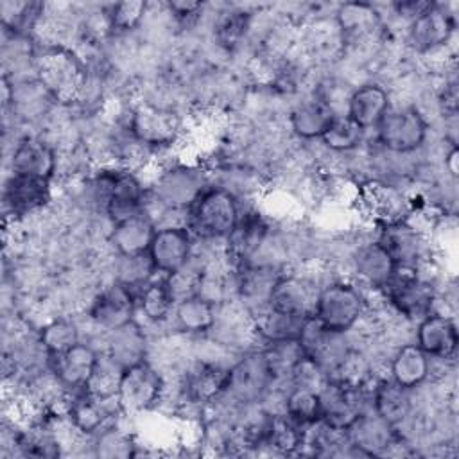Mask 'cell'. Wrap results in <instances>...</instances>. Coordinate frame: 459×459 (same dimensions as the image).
Here are the masks:
<instances>
[{
  "instance_id": "obj_1",
  "label": "cell",
  "mask_w": 459,
  "mask_h": 459,
  "mask_svg": "<svg viewBox=\"0 0 459 459\" xmlns=\"http://www.w3.org/2000/svg\"><path fill=\"white\" fill-rule=\"evenodd\" d=\"M149 183L145 213L156 222L163 210H190L199 195L212 185L204 167L192 160H169L158 165Z\"/></svg>"
},
{
  "instance_id": "obj_22",
  "label": "cell",
  "mask_w": 459,
  "mask_h": 459,
  "mask_svg": "<svg viewBox=\"0 0 459 459\" xmlns=\"http://www.w3.org/2000/svg\"><path fill=\"white\" fill-rule=\"evenodd\" d=\"M285 267L271 264H246L233 271L235 298L251 310V314L262 310L269 303L274 283L281 276Z\"/></svg>"
},
{
  "instance_id": "obj_25",
  "label": "cell",
  "mask_w": 459,
  "mask_h": 459,
  "mask_svg": "<svg viewBox=\"0 0 459 459\" xmlns=\"http://www.w3.org/2000/svg\"><path fill=\"white\" fill-rule=\"evenodd\" d=\"M333 22L341 32L342 43H359L375 38L382 27V13L368 2H344L335 7Z\"/></svg>"
},
{
  "instance_id": "obj_19",
  "label": "cell",
  "mask_w": 459,
  "mask_h": 459,
  "mask_svg": "<svg viewBox=\"0 0 459 459\" xmlns=\"http://www.w3.org/2000/svg\"><path fill=\"white\" fill-rule=\"evenodd\" d=\"M11 172L52 181L59 172L57 149L41 136H22L9 158Z\"/></svg>"
},
{
  "instance_id": "obj_4",
  "label": "cell",
  "mask_w": 459,
  "mask_h": 459,
  "mask_svg": "<svg viewBox=\"0 0 459 459\" xmlns=\"http://www.w3.org/2000/svg\"><path fill=\"white\" fill-rule=\"evenodd\" d=\"M242 201L221 185H210L188 210V228L197 240L224 242L237 226Z\"/></svg>"
},
{
  "instance_id": "obj_31",
  "label": "cell",
  "mask_w": 459,
  "mask_h": 459,
  "mask_svg": "<svg viewBox=\"0 0 459 459\" xmlns=\"http://www.w3.org/2000/svg\"><path fill=\"white\" fill-rule=\"evenodd\" d=\"M307 317L265 307L253 314V333L256 346L281 341H298Z\"/></svg>"
},
{
  "instance_id": "obj_10",
  "label": "cell",
  "mask_w": 459,
  "mask_h": 459,
  "mask_svg": "<svg viewBox=\"0 0 459 459\" xmlns=\"http://www.w3.org/2000/svg\"><path fill=\"white\" fill-rule=\"evenodd\" d=\"M373 380L368 382L366 385L353 387V385H346L335 378H330L317 391V394H319V421H323L326 427H330L337 432H346L362 412L371 409Z\"/></svg>"
},
{
  "instance_id": "obj_20",
  "label": "cell",
  "mask_w": 459,
  "mask_h": 459,
  "mask_svg": "<svg viewBox=\"0 0 459 459\" xmlns=\"http://www.w3.org/2000/svg\"><path fill=\"white\" fill-rule=\"evenodd\" d=\"M346 439L353 454L359 455H385L398 446L402 436L398 429L384 421L371 409L362 412L346 430Z\"/></svg>"
},
{
  "instance_id": "obj_2",
  "label": "cell",
  "mask_w": 459,
  "mask_h": 459,
  "mask_svg": "<svg viewBox=\"0 0 459 459\" xmlns=\"http://www.w3.org/2000/svg\"><path fill=\"white\" fill-rule=\"evenodd\" d=\"M368 312L366 290L351 278H330L317 289L314 314L325 328L351 333Z\"/></svg>"
},
{
  "instance_id": "obj_42",
  "label": "cell",
  "mask_w": 459,
  "mask_h": 459,
  "mask_svg": "<svg viewBox=\"0 0 459 459\" xmlns=\"http://www.w3.org/2000/svg\"><path fill=\"white\" fill-rule=\"evenodd\" d=\"M328 380H330V373L314 357L307 353L296 362L289 377V384L307 387L312 391H319Z\"/></svg>"
},
{
  "instance_id": "obj_9",
  "label": "cell",
  "mask_w": 459,
  "mask_h": 459,
  "mask_svg": "<svg viewBox=\"0 0 459 459\" xmlns=\"http://www.w3.org/2000/svg\"><path fill=\"white\" fill-rule=\"evenodd\" d=\"M457 20L450 4L429 2V5L407 23V45L421 56L432 57L448 48L455 38Z\"/></svg>"
},
{
  "instance_id": "obj_23",
  "label": "cell",
  "mask_w": 459,
  "mask_h": 459,
  "mask_svg": "<svg viewBox=\"0 0 459 459\" xmlns=\"http://www.w3.org/2000/svg\"><path fill=\"white\" fill-rule=\"evenodd\" d=\"M317 289L319 285L307 273L283 271L273 287L267 307L299 317H310L314 314Z\"/></svg>"
},
{
  "instance_id": "obj_39",
  "label": "cell",
  "mask_w": 459,
  "mask_h": 459,
  "mask_svg": "<svg viewBox=\"0 0 459 459\" xmlns=\"http://www.w3.org/2000/svg\"><path fill=\"white\" fill-rule=\"evenodd\" d=\"M160 276L149 258L147 253L140 255H115L113 262V278L115 281H120L133 290H138L152 278Z\"/></svg>"
},
{
  "instance_id": "obj_33",
  "label": "cell",
  "mask_w": 459,
  "mask_h": 459,
  "mask_svg": "<svg viewBox=\"0 0 459 459\" xmlns=\"http://www.w3.org/2000/svg\"><path fill=\"white\" fill-rule=\"evenodd\" d=\"M253 16V11L235 5L219 11L212 25L213 43L226 52H235L237 48H240L251 34Z\"/></svg>"
},
{
  "instance_id": "obj_8",
  "label": "cell",
  "mask_w": 459,
  "mask_h": 459,
  "mask_svg": "<svg viewBox=\"0 0 459 459\" xmlns=\"http://www.w3.org/2000/svg\"><path fill=\"white\" fill-rule=\"evenodd\" d=\"M273 378L265 366L260 346L242 351L228 368L221 400L235 407L256 405L271 387Z\"/></svg>"
},
{
  "instance_id": "obj_3",
  "label": "cell",
  "mask_w": 459,
  "mask_h": 459,
  "mask_svg": "<svg viewBox=\"0 0 459 459\" xmlns=\"http://www.w3.org/2000/svg\"><path fill=\"white\" fill-rule=\"evenodd\" d=\"M124 127L156 156L176 149L183 138V120L178 111L152 100H138L129 106Z\"/></svg>"
},
{
  "instance_id": "obj_21",
  "label": "cell",
  "mask_w": 459,
  "mask_h": 459,
  "mask_svg": "<svg viewBox=\"0 0 459 459\" xmlns=\"http://www.w3.org/2000/svg\"><path fill=\"white\" fill-rule=\"evenodd\" d=\"M337 113L335 106H332L319 91H312L290 106L287 124L298 140H321Z\"/></svg>"
},
{
  "instance_id": "obj_41",
  "label": "cell",
  "mask_w": 459,
  "mask_h": 459,
  "mask_svg": "<svg viewBox=\"0 0 459 459\" xmlns=\"http://www.w3.org/2000/svg\"><path fill=\"white\" fill-rule=\"evenodd\" d=\"M147 9V2H118L104 5L111 34L124 36L140 29L145 22Z\"/></svg>"
},
{
  "instance_id": "obj_38",
  "label": "cell",
  "mask_w": 459,
  "mask_h": 459,
  "mask_svg": "<svg viewBox=\"0 0 459 459\" xmlns=\"http://www.w3.org/2000/svg\"><path fill=\"white\" fill-rule=\"evenodd\" d=\"M260 350L273 382H278V384H289L292 368L305 355V350L299 344V341L269 342V344H262Z\"/></svg>"
},
{
  "instance_id": "obj_24",
  "label": "cell",
  "mask_w": 459,
  "mask_h": 459,
  "mask_svg": "<svg viewBox=\"0 0 459 459\" xmlns=\"http://www.w3.org/2000/svg\"><path fill=\"white\" fill-rule=\"evenodd\" d=\"M393 104L389 90L377 82L366 81L351 88L346 97V113L360 129L373 131L380 118Z\"/></svg>"
},
{
  "instance_id": "obj_13",
  "label": "cell",
  "mask_w": 459,
  "mask_h": 459,
  "mask_svg": "<svg viewBox=\"0 0 459 459\" xmlns=\"http://www.w3.org/2000/svg\"><path fill=\"white\" fill-rule=\"evenodd\" d=\"M197 238L188 224L156 226L147 255L160 276H167L192 262Z\"/></svg>"
},
{
  "instance_id": "obj_18",
  "label": "cell",
  "mask_w": 459,
  "mask_h": 459,
  "mask_svg": "<svg viewBox=\"0 0 459 459\" xmlns=\"http://www.w3.org/2000/svg\"><path fill=\"white\" fill-rule=\"evenodd\" d=\"M100 350L90 341H79L70 350L50 357L48 369L54 373L65 391L75 393L88 387L97 368Z\"/></svg>"
},
{
  "instance_id": "obj_7",
  "label": "cell",
  "mask_w": 459,
  "mask_h": 459,
  "mask_svg": "<svg viewBox=\"0 0 459 459\" xmlns=\"http://www.w3.org/2000/svg\"><path fill=\"white\" fill-rule=\"evenodd\" d=\"M167 393V377L151 362L142 360L122 369L117 385V403L126 418L156 411Z\"/></svg>"
},
{
  "instance_id": "obj_26",
  "label": "cell",
  "mask_w": 459,
  "mask_h": 459,
  "mask_svg": "<svg viewBox=\"0 0 459 459\" xmlns=\"http://www.w3.org/2000/svg\"><path fill=\"white\" fill-rule=\"evenodd\" d=\"M430 369L432 359L414 341L396 344L387 360V377L411 391L430 380Z\"/></svg>"
},
{
  "instance_id": "obj_16",
  "label": "cell",
  "mask_w": 459,
  "mask_h": 459,
  "mask_svg": "<svg viewBox=\"0 0 459 459\" xmlns=\"http://www.w3.org/2000/svg\"><path fill=\"white\" fill-rule=\"evenodd\" d=\"M432 360L454 362L459 346L457 321L452 312L434 308L414 325L412 339Z\"/></svg>"
},
{
  "instance_id": "obj_28",
  "label": "cell",
  "mask_w": 459,
  "mask_h": 459,
  "mask_svg": "<svg viewBox=\"0 0 459 459\" xmlns=\"http://www.w3.org/2000/svg\"><path fill=\"white\" fill-rule=\"evenodd\" d=\"M371 411L398 429L409 421L414 411L412 391L398 385L389 377H377L371 385Z\"/></svg>"
},
{
  "instance_id": "obj_6",
  "label": "cell",
  "mask_w": 459,
  "mask_h": 459,
  "mask_svg": "<svg viewBox=\"0 0 459 459\" xmlns=\"http://www.w3.org/2000/svg\"><path fill=\"white\" fill-rule=\"evenodd\" d=\"M429 131L430 124L416 104H391L373 129L377 145L394 156H411L420 151Z\"/></svg>"
},
{
  "instance_id": "obj_34",
  "label": "cell",
  "mask_w": 459,
  "mask_h": 459,
  "mask_svg": "<svg viewBox=\"0 0 459 459\" xmlns=\"http://www.w3.org/2000/svg\"><path fill=\"white\" fill-rule=\"evenodd\" d=\"M305 439V427L290 420L287 414H267L262 448H269L273 454L294 455L301 454Z\"/></svg>"
},
{
  "instance_id": "obj_40",
  "label": "cell",
  "mask_w": 459,
  "mask_h": 459,
  "mask_svg": "<svg viewBox=\"0 0 459 459\" xmlns=\"http://www.w3.org/2000/svg\"><path fill=\"white\" fill-rule=\"evenodd\" d=\"M281 412L296 423L307 427L319 420V394L317 391L289 384L283 393Z\"/></svg>"
},
{
  "instance_id": "obj_12",
  "label": "cell",
  "mask_w": 459,
  "mask_h": 459,
  "mask_svg": "<svg viewBox=\"0 0 459 459\" xmlns=\"http://www.w3.org/2000/svg\"><path fill=\"white\" fill-rule=\"evenodd\" d=\"M86 317L100 335L136 321V290L111 280L91 296Z\"/></svg>"
},
{
  "instance_id": "obj_11",
  "label": "cell",
  "mask_w": 459,
  "mask_h": 459,
  "mask_svg": "<svg viewBox=\"0 0 459 459\" xmlns=\"http://www.w3.org/2000/svg\"><path fill=\"white\" fill-rule=\"evenodd\" d=\"M412 197L396 183L371 178L357 186V208L378 228L403 221L412 212Z\"/></svg>"
},
{
  "instance_id": "obj_36",
  "label": "cell",
  "mask_w": 459,
  "mask_h": 459,
  "mask_svg": "<svg viewBox=\"0 0 459 459\" xmlns=\"http://www.w3.org/2000/svg\"><path fill=\"white\" fill-rule=\"evenodd\" d=\"M36 335L48 359L70 350L74 344L82 341L77 321L66 316H56L48 319L36 330Z\"/></svg>"
},
{
  "instance_id": "obj_14",
  "label": "cell",
  "mask_w": 459,
  "mask_h": 459,
  "mask_svg": "<svg viewBox=\"0 0 459 459\" xmlns=\"http://www.w3.org/2000/svg\"><path fill=\"white\" fill-rule=\"evenodd\" d=\"M396 265L389 249L377 237L359 240L350 253L351 280L364 290H382L394 274Z\"/></svg>"
},
{
  "instance_id": "obj_30",
  "label": "cell",
  "mask_w": 459,
  "mask_h": 459,
  "mask_svg": "<svg viewBox=\"0 0 459 459\" xmlns=\"http://www.w3.org/2000/svg\"><path fill=\"white\" fill-rule=\"evenodd\" d=\"M154 230L156 222L151 215L143 212L122 222L111 224V230L108 233V244L115 255L147 253Z\"/></svg>"
},
{
  "instance_id": "obj_32",
  "label": "cell",
  "mask_w": 459,
  "mask_h": 459,
  "mask_svg": "<svg viewBox=\"0 0 459 459\" xmlns=\"http://www.w3.org/2000/svg\"><path fill=\"white\" fill-rule=\"evenodd\" d=\"M174 299L165 285L163 276H156L136 290V319H143V326H163L170 325Z\"/></svg>"
},
{
  "instance_id": "obj_5",
  "label": "cell",
  "mask_w": 459,
  "mask_h": 459,
  "mask_svg": "<svg viewBox=\"0 0 459 459\" xmlns=\"http://www.w3.org/2000/svg\"><path fill=\"white\" fill-rule=\"evenodd\" d=\"M36 79L57 104H72L84 91L88 70L72 47H43L36 57Z\"/></svg>"
},
{
  "instance_id": "obj_29",
  "label": "cell",
  "mask_w": 459,
  "mask_h": 459,
  "mask_svg": "<svg viewBox=\"0 0 459 459\" xmlns=\"http://www.w3.org/2000/svg\"><path fill=\"white\" fill-rule=\"evenodd\" d=\"M217 305L195 294L174 305L170 328L186 337L208 335L215 325Z\"/></svg>"
},
{
  "instance_id": "obj_17",
  "label": "cell",
  "mask_w": 459,
  "mask_h": 459,
  "mask_svg": "<svg viewBox=\"0 0 459 459\" xmlns=\"http://www.w3.org/2000/svg\"><path fill=\"white\" fill-rule=\"evenodd\" d=\"M52 201V181L11 172L4 183V212L13 222L38 215Z\"/></svg>"
},
{
  "instance_id": "obj_37",
  "label": "cell",
  "mask_w": 459,
  "mask_h": 459,
  "mask_svg": "<svg viewBox=\"0 0 459 459\" xmlns=\"http://www.w3.org/2000/svg\"><path fill=\"white\" fill-rule=\"evenodd\" d=\"M366 140V131L360 129L348 115L337 113L325 134L321 136V145L332 154H350L362 147Z\"/></svg>"
},
{
  "instance_id": "obj_15",
  "label": "cell",
  "mask_w": 459,
  "mask_h": 459,
  "mask_svg": "<svg viewBox=\"0 0 459 459\" xmlns=\"http://www.w3.org/2000/svg\"><path fill=\"white\" fill-rule=\"evenodd\" d=\"M377 238L389 249L398 265L420 267L432 262L430 233L423 231L407 219L378 226Z\"/></svg>"
},
{
  "instance_id": "obj_35",
  "label": "cell",
  "mask_w": 459,
  "mask_h": 459,
  "mask_svg": "<svg viewBox=\"0 0 459 459\" xmlns=\"http://www.w3.org/2000/svg\"><path fill=\"white\" fill-rule=\"evenodd\" d=\"M138 437L134 430H129L117 423L115 420L100 429L91 437L93 455L97 457H131L138 455Z\"/></svg>"
},
{
  "instance_id": "obj_27",
  "label": "cell",
  "mask_w": 459,
  "mask_h": 459,
  "mask_svg": "<svg viewBox=\"0 0 459 459\" xmlns=\"http://www.w3.org/2000/svg\"><path fill=\"white\" fill-rule=\"evenodd\" d=\"M102 337L104 346L100 351L108 355L115 364H118L122 369L145 360L149 355L151 333L138 319Z\"/></svg>"
},
{
  "instance_id": "obj_43",
  "label": "cell",
  "mask_w": 459,
  "mask_h": 459,
  "mask_svg": "<svg viewBox=\"0 0 459 459\" xmlns=\"http://www.w3.org/2000/svg\"><path fill=\"white\" fill-rule=\"evenodd\" d=\"M429 2H416V0H407V2H394L389 5V9L394 13V16L405 20L407 23L412 22L425 7Z\"/></svg>"
}]
</instances>
